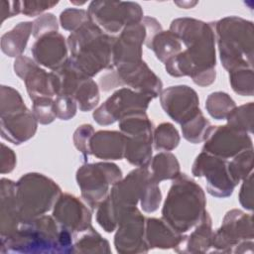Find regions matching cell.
Here are the masks:
<instances>
[{
  "label": "cell",
  "mask_w": 254,
  "mask_h": 254,
  "mask_svg": "<svg viewBox=\"0 0 254 254\" xmlns=\"http://www.w3.org/2000/svg\"><path fill=\"white\" fill-rule=\"evenodd\" d=\"M171 31L182 39L187 50L166 62L167 71L174 76L190 75L194 83L205 86L215 79L214 34L210 24L193 20L173 21Z\"/></svg>",
  "instance_id": "1"
},
{
  "label": "cell",
  "mask_w": 254,
  "mask_h": 254,
  "mask_svg": "<svg viewBox=\"0 0 254 254\" xmlns=\"http://www.w3.org/2000/svg\"><path fill=\"white\" fill-rule=\"evenodd\" d=\"M114 40L92 22H86L68 37L69 62L89 77L103 68H111Z\"/></svg>",
  "instance_id": "2"
},
{
  "label": "cell",
  "mask_w": 254,
  "mask_h": 254,
  "mask_svg": "<svg viewBox=\"0 0 254 254\" xmlns=\"http://www.w3.org/2000/svg\"><path fill=\"white\" fill-rule=\"evenodd\" d=\"M201 188L186 174L174 181L163 207V219L178 233H185L196 225L206 210Z\"/></svg>",
  "instance_id": "3"
},
{
  "label": "cell",
  "mask_w": 254,
  "mask_h": 254,
  "mask_svg": "<svg viewBox=\"0 0 254 254\" xmlns=\"http://www.w3.org/2000/svg\"><path fill=\"white\" fill-rule=\"evenodd\" d=\"M56 222L47 215L21 222L12 236L1 238V252L62 253L61 226Z\"/></svg>",
  "instance_id": "4"
},
{
  "label": "cell",
  "mask_w": 254,
  "mask_h": 254,
  "mask_svg": "<svg viewBox=\"0 0 254 254\" xmlns=\"http://www.w3.org/2000/svg\"><path fill=\"white\" fill-rule=\"evenodd\" d=\"M253 27L251 22L229 17L216 24L220 59L229 71L252 68Z\"/></svg>",
  "instance_id": "5"
},
{
  "label": "cell",
  "mask_w": 254,
  "mask_h": 254,
  "mask_svg": "<svg viewBox=\"0 0 254 254\" xmlns=\"http://www.w3.org/2000/svg\"><path fill=\"white\" fill-rule=\"evenodd\" d=\"M61 194L59 186L42 174H27L16 184V198L21 222L50 210Z\"/></svg>",
  "instance_id": "6"
},
{
  "label": "cell",
  "mask_w": 254,
  "mask_h": 254,
  "mask_svg": "<svg viewBox=\"0 0 254 254\" xmlns=\"http://www.w3.org/2000/svg\"><path fill=\"white\" fill-rule=\"evenodd\" d=\"M213 252L245 253L253 248L252 216L241 210L228 211L223 223L212 236Z\"/></svg>",
  "instance_id": "7"
},
{
  "label": "cell",
  "mask_w": 254,
  "mask_h": 254,
  "mask_svg": "<svg viewBox=\"0 0 254 254\" xmlns=\"http://www.w3.org/2000/svg\"><path fill=\"white\" fill-rule=\"evenodd\" d=\"M122 178L121 170L114 164H86L77 170L76 180L82 197L92 209H95L105 198L109 185H114Z\"/></svg>",
  "instance_id": "8"
},
{
  "label": "cell",
  "mask_w": 254,
  "mask_h": 254,
  "mask_svg": "<svg viewBox=\"0 0 254 254\" xmlns=\"http://www.w3.org/2000/svg\"><path fill=\"white\" fill-rule=\"evenodd\" d=\"M195 177L206 179L207 191L217 197H225L232 193L237 185L229 172V163L220 157H213L206 152H201L192 166Z\"/></svg>",
  "instance_id": "9"
},
{
  "label": "cell",
  "mask_w": 254,
  "mask_h": 254,
  "mask_svg": "<svg viewBox=\"0 0 254 254\" xmlns=\"http://www.w3.org/2000/svg\"><path fill=\"white\" fill-rule=\"evenodd\" d=\"M152 98L129 88H121L93 112V118L100 125L111 124L128 114L145 112Z\"/></svg>",
  "instance_id": "10"
},
{
  "label": "cell",
  "mask_w": 254,
  "mask_h": 254,
  "mask_svg": "<svg viewBox=\"0 0 254 254\" xmlns=\"http://www.w3.org/2000/svg\"><path fill=\"white\" fill-rule=\"evenodd\" d=\"M145 222V217L136 206L130 207L122 213L114 238V245L118 253L148 252Z\"/></svg>",
  "instance_id": "11"
},
{
  "label": "cell",
  "mask_w": 254,
  "mask_h": 254,
  "mask_svg": "<svg viewBox=\"0 0 254 254\" xmlns=\"http://www.w3.org/2000/svg\"><path fill=\"white\" fill-rule=\"evenodd\" d=\"M203 146V152L222 159L235 157L242 151L252 148V140L247 132L230 125L211 126Z\"/></svg>",
  "instance_id": "12"
},
{
  "label": "cell",
  "mask_w": 254,
  "mask_h": 254,
  "mask_svg": "<svg viewBox=\"0 0 254 254\" xmlns=\"http://www.w3.org/2000/svg\"><path fill=\"white\" fill-rule=\"evenodd\" d=\"M14 68L15 72L25 81L32 100L44 97L52 98L54 95H58V77L54 71L51 73L46 72L35 62L25 56L18 57L15 61Z\"/></svg>",
  "instance_id": "13"
},
{
  "label": "cell",
  "mask_w": 254,
  "mask_h": 254,
  "mask_svg": "<svg viewBox=\"0 0 254 254\" xmlns=\"http://www.w3.org/2000/svg\"><path fill=\"white\" fill-rule=\"evenodd\" d=\"M160 98L166 113L180 124L200 112L197 94L188 85L171 86L160 94Z\"/></svg>",
  "instance_id": "14"
},
{
  "label": "cell",
  "mask_w": 254,
  "mask_h": 254,
  "mask_svg": "<svg viewBox=\"0 0 254 254\" xmlns=\"http://www.w3.org/2000/svg\"><path fill=\"white\" fill-rule=\"evenodd\" d=\"M112 76L117 79L114 86L127 84L140 93L147 94L153 98L157 97L162 89V81L143 61L117 66Z\"/></svg>",
  "instance_id": "15"
},
{
  "label": "cell",
  "mask_w": 254,
  "mask_h": 254,
  "mask_svg": "<svg viewBox=\"0 0 254 254\" xmlns=\"http://www.w3.org/2000/svg\"><path fill=\"white\" fill-rule=\"evenodd\" d=\"M53 217L59 225L68 229L73 236L91 226V213L77 197L62 194L55 203Z\"/></svg>",
  "instance_id": "16"
},
{
  "label": "cell",
  "mask_w": 254,
  "mask_h": 254,
  "mask_svg": "<svg viewBox=\"0 0 254 254\" xmlns=\"http://www.w3.org/2000/svg\"><path fill=\"white\" fill-rule=\"evenodd\" d=\"M34 59L51 69L57 70L67 60V50L64 38L58 32L47 34L37 40L31 50Z\"/></svg>",
  "instance_id": "17"
},
{
  "label": "cell",
  "mask_w": 254,
  "mask_h": 254,
  "mask_svg": "<svg viewBox=\"0 0 254 254\" xmlns=\"http://www.w3.org/2000/svg\"><path fill=\"white\" fill-rule=\"evenodd\" d=\"M37 120L29 109L24 108L12 114L1 116L2 137L13 144H21L34 136Z\"/></svg>",
  "instance_id": "18"
},
{
  "label": "cell",
  "mask_w": 254,
  "mask_h": 254,
  "mask_svg": "<svg viewBox=\"0 0 254 254\" xmlns=\"http://www.w3.org/2000/svg\"><path fill=\"white\" fill-rule=\"evenodd\" d=\"M21 223L17 198L16 184L11 180L1 181V238L12 236Z\"/></svg>",
  "instance_id": "19"
},
{
  "label": "cell",
  "mask_w": 254,
  "mask_h": 254,
  "mask_svg": "<svg viewBox=\"0 0 254 254\" xmlns=\"http://www.w3.org/2000/svg\"><path fill=\"white\" fill-rule=\"evenodd\" d=\"M127 137L116 131H98L90 139V154L103 160H120L125 155Z\"/></svg>",
  "instance_id": "20"
},
{
  "label": "cell",
  "mask_w": 254,
  "mask_h": 254,
  "mask_svg": "<svg viewBox=\"0 0 254 254\" xmlns=\"http://www.w3.org/2000/svg\"><path fill=\"white\" fill-rule=\"evenodd\" d=\"M187 235L178 233L163 218H148L145 223V239L149 249L178 248Z\"/></svg>",
  "instance_id": "21"
},
{
  "label": "cell",
  "mask_w": 254,
  "mask_h": 254,
  "mask_svg": "<svg viewBox=\"0 0 254 254\" xmlns=\"http://www.w3.org/2000/svg\"><path fill=\"white\" fill-rule=\"evenodd\" d=\"M213 232L211 229V218L207 212L202 216L193 232L186 236L184 242L176 249V252L203 253L211 247Z\"/></svg>",
  "instance_id": "22"
},
{
  "label": "cell",
  "mask_w": 254,
  "mask_h": 254,
  "mask_svg": "<svg viewBox=\"0 0 254 254\" xmlns=\"http://www.w3.org/2000/svg\"><path fill=\"white\" fill-rule=\"evenodd\" d=\"M33 23H19L12 31L5 33L1 39L3 53L9 57H20L25 50L29 36L32 32Z\"/></svg>",
  "instance_id": "23"
},
{
  "label": "cell",
  "mask_w": 254,
  "mask_h": 254,
  "mask_svg": "<svg viewBox=\"0 0 254 254\" xmlns=\"http://www.w3.org/2000/svg\"><path fill=\"white\" fill-rule=\"evenodd\" d=\"M147 47L155 52L157 59L165 63L179 55L182 48L179 38L172 31H161L153 37Z\"/></svg>",
  "instance_id": "24"
},
{
  "label": "cell",
  "mask_w": 254,
  "mask_h": 254,
  "mask_svg": "<svg viewBox=\"0 0 254 254\" xmlns=\"http://www.w3.org/2000/svg\"><path fill=\"white\" fill-rule=\"evenodd\" d=\"M80 237H73L74 253H110L109 243L92 226L82 231Z\"/></svg>",
  "instance_id": "25"
},
{
  "label": "cell",
  "mask_w": 254,
  "mask_h": 254,
  "mask_svg": "<svg viewBox=\"0 0 254 254\" xmlns=\"http://www.w3.org/2000/svg\"><path fill=\"white\" fill-rule=\"evenodd\" d=\"M151 170V177L158 184L163 180L176 179L180 175L178 160L171 153L158 154L152 162Z\"/></svg>",
  "instance_id": "26"
},
{
  "label": "cell",
  "mask_w": 254,
  "mask_h": 254,
  "mask_svg": "<svg viewBox=\"0 0 254 254\" xmlns=\"http://www.w3.org/2000/svg\"><path fill=\"white\" fill-rule=\"evenodd\" d=\"M205 107L213 118L221 120L226 119L236 106L227 93L213 92L207 97Z\"/></svg>",
  "instance_id": "27"
},
{
  "label": "cell",
  "mask_w": 254,
  "mask_h": 254,
  "mask_svg": "<svg viewBox=\"0 0 254 254\" xmlns=\"http://www.w3.org/2000/svg\"><path fill=\"white\" fill-rule=\"evenodd\" d=\"M210 127V123L203 117L200 111L182 124V131L188 141L195 144L206 139Z\"/></svg>",
  "instance_id": "28"
},
{
  "label": "cell",
  "mask_w": 254,
  "mask_h": 254,
  "mask_svg": "<svg viewBox=\"0 0 254 254\" xmlns=\"http://www.w3.org/2000/svg\"><path fill=\"white\" fill-rule=\"evenodd\" d=\"M180 136L171 123H162L155 130L154 143L156 150L171 151L179 145Z\"/></svg>",
  "instance_id": "29"
},
{
  "label": "cell",
  "mask_w": 254,
  "mask_h": 254,
  "mask_svg": "<svg viewBox=\"0 0 254 254\" xmlns=\"http://www.w3.org/2000/svg\"><path fill=\"white\" fill-rule=\"evenodd\" d=\"M228 120V125L247 132L252 133V121H253V103L242 105L238 108H234L232 112L226 118Z\"/></svg>",
  "instance_id": "30"
},
{
  "label": "cell",
  "mask_w": 254,
  "mask_h": 254,
  "mask_svg": "<svg viewBox=\"0 0 254 254\" xmlns=\"http://www.w3.org/2000/svg\"><path fill=\"white\" fill-rule=\"evenodd\" d=\"M229 75L232 88L235 92L248 96L253 94L252 68H237L229 71Z\"/></svg>",
  "instance_id": "31"
},
{
  "label": "cell",
  "mask_w": 254,
  "mask_h": 254,
  "mask_svg": "<svg viewBox=\"0 0 254 254\" xmlns=\"http://www.w3.org/2000/svg\"><path fill=\"white\" fill-rule=\"evenodd\" d=\"M162 194L160 189L158 187V183H156L150 173V177L146 182V185L143 190V193L141 196V205L142 208L146 212H152L158 209L159 204L161 202Z\"/></svg>",
  "instance_id": "32"
},
{
  "label": "cell",
  "mask_w": 254,
  "mask_h": 254,
  "mask_svg": "<svg viewBox=\"0 0 254 254\" xmlns=\"http://www.w3.org/2000/svg\"><path fill=\"white\" fill-rule=\"evenodd\" d=\"M33 114L36 120L42 124L53 122L57 117L54 108V100L49 97L33 100Z\"/></svg>",
  "instance_id": "33"
},
{
  "label": "cell",
  "mask_w": 254,
  "mask_h": 254,
  "mask_svg": "<svg viewBox=\"0 0 254 254\" xmlns=\"http://www.w3.org/2000/svg\"><path fill=\"white\" fill-rule=\"evenodd\" d=\"M54 108L57 117L63 120H68L76 112L75 100L68 95H58L56 100H54Z\"/></svg>",
  "instance_id": "34"
},
{
  "label": "cell",
  "mask_w": 254,
  "mask_h": 254,
  "mask_svg": "<svg viewBox=\"0 0 254 254\" xmlns=\"http://www.w3.org/2000/svg\"><path fill=\"white\" fill-rule=\"evenodd\" d=\"M92 134H93V128L89 124H83L79 126L74 132V136H73L74 145L85 156L90 154L89 144H90V139L93 136Z\"/></svg>",
  "instance_id": "35"
},
{
  "label": "cell",
  "mask_w": 254,
  "mask_h": 254,
  "mask_svg": "<svg viewBox=\"0 0 254 254\" xmlns=\"http://www.w3.org/2000/svg\"><path fill=\"white\" fill-rule=\"evenodd\" d=\"M69 15L67 14L66 11L63 12L61 15V23L64 29L69 30L74 32L75 29L77 30L79 27H81L83 24L87 22L88 17H86V12L83 10L76 11V14L74 13V10H68Z\"/></svg>",
  "instance_id": "36"
},
{
  "label": "cell",
  "mask_w": 254,
  "mask_h": 254,
  "mask_svg": "<svg viewBox=\"0 0 254 254\" xmlns=\"http://www.w3.org/2000/svg\"><path fill=\"white\" fill-rule=\"evenodd\" d=\"M33 24V34L36 38L43 37L53 32H57L58 30L57 20L53 14H46L43 17L37 19Z\"/></svg>",
  "instance_id": "37"
},
{
  "label": "cell",
  "mask_w": 254,
  "mask_h": 254,
  "mask_svg": "<svg viewBox=\"0 0 254 254\" xmlns=\"http://www.w3.org/2000/svg\"><path fill=\"white\" fill-rule=\"evenodd\" d=\"M253 195H252V173H250L245 179H244V184L241 188L240 191V202L243 205V207L252 210L253 208Z\"/></svg>",
  "instance_id": "38"
}]
</instances>
